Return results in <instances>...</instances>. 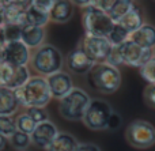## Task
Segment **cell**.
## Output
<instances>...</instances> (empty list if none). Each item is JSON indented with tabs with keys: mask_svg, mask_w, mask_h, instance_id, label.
<instances>
[{
	"mask_svg": "<svg viewBox=\"0 0 155 151\" xmlns=\"http://www.w3.org/2000/svg\"><path fill=\"white\" fill-rule=\"evenodd\" d=\"M23 151H26V150H23Z\"/></svg>",
	"mask_w": 155,
	"mask_h": 151,
	"instance_id": "40",
	"label": "cell"
},
{
	"mask_svg": "<svg viewBox=\"0 0 155 151\" xmlns=\"http://www.w3.org/2000/svg\"><path fill=\"white\" fill-rule=\"evenodd\" d=\"M120 23L124 29L128 33L135 31L136 29H139L143 23H144V16H143V12L137 5H132V8L125 14V15L121 16V19L117 22Z\"/></svg>",
	"mask_w": 155,
	"mask_h": 151,
	"instance_id": "18",
	"label": "cell"
},
{
	"mask_svg": "<svg viewBox=\"0 0 155 151\" xmlns=\"http://www.w3.org/2000/svg\"><path fill=\"white\" fill-rule=\"evenodd\" d=\"M70 2L72 3L74 5H76V7L86 8V7H88V5H94L95 0H70Z\"/></svg>",
	"mask_w": 155,
	"mask_h": 151,
	"instance_id": "36",
	"label": "cell"
},
{
	"mask_svg": "<svg viewBox=\"0 0 155 151\" xmlns=\"http://www.w3.org/2000/svg\"><path fill=\"white\" fill-rule=\"evenodd\" d=\"M30 78V71L27 68V65H21V67H15V74H14V79L11 83L10 89L15 90L18 87H21L27 79Z\"/></svg>",
	"mask_w": 155,
	"mask_h": 151,
	"instance_id": "27",
	"label": "cell"
},
{
	"mask_svg": "<svg viewBox=\"0 0 155 151\" xmlns=\"http://www.w3.org/2000/svg\"><path fill=\"white\" fill-rule=\"evenodd\" d=\"M125 139L129 146L139 150H146L154 146V125L144 120H134L125 130Z\"/></svg>",
	"mask_w": 155,
	"mask_h": 151,
	"instance_id": "6",
	"label": "cell"
},
{
	"mask_svg": "<svg viewBox=\"0 0 155 151\" xmlns=\"http://www.w3.org/2000/svg\"><path fill=\"white\" fill-rule=\"evenodd\" d=\"M5 42H7V37H5L4 27L0 26V53H2V51H3V48H4Z\"/></svg>",
	"mask_w": 155,
	"mask_h": 151,
	"instance_id": "37",
	"label": "cell"
},
{
	"mask_svg": "<svg viewBox=\"0 0 155 151\" xmlns=\"http://www.w3.org/2000/svg\"><path fill=\"white\" fill-rule=\"evenodd\" d=\"M14 74H15V67L0 60V87L10 89L14 79Z\"/></svg>",
	"mask_w": 155,
	"mask_h": 151,
	"instance_id": "24",
	"label": "cell"
},
{
	"mask_svg": "<svg viewBox=\"0 0 155 151\" xmlns=\"http://www.w3.org/2000/svg\"><path fill=\"white\" fill-rule=\"evenodd\" d=\"M19 105L25 108L46 106L52 100L45 76H30L21 87L14 90Z\"/></svg>",
	"mask_w": 155,
	"mask_h": 151,
	"instance_id": "1",
	"label": "cell"
},
{
	"mask_svg": "<svg viewBox=\"0 0 155 151\" xmlns=\"http://www.w3.org/2000/svg\"><path fill=\"white\" fill-rule=\"evenodd\" d=\"M30 52L31 51L19 38L7 40L2 53H0V60L14 65V67L27 65L30 60Z\"/></svg>",
	"mask_w": 155,
	"mask_h": 151,
	"instance_id": "9",
	"label": "cell"
},
{
	"mask_svg": "<svg viewBox=\"0 0 155 151\" xmlns=\"http://www.w3.org/2000/svg\"><path fill=\"white\" fill-rule=\"evenodd\" d=\"M134 4V0H116L113 3V5L110 7V10L107 11V15L110 16V19L113 22H118L121 19V16L125 15Z\"/></svg>",
	"mask_w": 155,
	"mask_h": 151,
	"instance_id": "21",
	"label": "cell"
},
{
	"mask_svg": "<svg viewBox=\"0 0 155 151\" xmlns=\"http://www.w3.org/2000/svg\"><path fill=\"white\" fill-rule=\"evenodd\" d=\"M15 131V119L10 114H0V133L8 139Z\"/></svg>",
	"mask_w": 155,
	"mask_h": 151,
	"instance_id": "26",
	"label": "cell"
},
{
	"mask_svg": "<svg viewBox=\"0 0 155 151\" xmlns=\"http://www.w3.org/2000/svg\"><path fill=\"white\" fill-rule=\"evenodd\" d=\"M154 67H155V59L150 60L148 63L140 65L139 71L142 78L146 82H148V84H155V74H154Z\"/></svg>",
	"mask_w": 155,
	"mask_h": 151,
	"instance_id": "29",
	"label": "cell"
},
{
	"mask_svg": "<svg viewBox=\"0 0 155 151\" xmlns=\"http://www.w3.org/2000/svg\"><path fill=\"white\" fill-rule=\"evenodd\" d=\"M4 18H5V5L0 0V26H4Z\"/></svg>",
	"mask_w": 155,
	"mask_h": 151,
	"instance_id": "38",
	"label": "cell"
},
{
	"mask_svg": "<svg viewBox=\"0 0 155 151\" xmlns=\"http://www.w3.org/2000/svg\"><path fill=\"white\" fill-rule=\"evenodd\" d=\"M154 84H147L143 91V100H144V103L148 106L150 109L155 108V89Z\"/></svg>",
	"mask_w": 155,
	"mask_h": 151,
	"instance_id": "30",
	"label": "cell"
},
{
	"mask_svg": "<svg viewBox=\"0 0 155 151\" xmlns=\"http://www.w3.org/2000/svg\"><path fill=\"white\" fill-rule=\"evenodd\" d=\"M120 57L121 65H128V67H137L148 63L154 59V48L144 49L140 48L131 40H125L120 45L114 46Z\"/></svg>",
	"mask_w": 155,
	"mask_h": 151,
	"instance_id": "8",
	"label": "cell"
},
{
	"mask_svg": "<svg viewBox=\"0 0 155 151\" xmlns=\"http://www.w3.org/2000/svg\"><path fill=\"white\" fill-rule=\"evenodd\" d=\"M114 22L110 19L107 12L102 11L95 5H88L84 8L82 15V25L84 33L97 37H107Z\"/></svg>",
	"mask_w": 155,
	"mask_h": 151,
	"instance_id": "5",
	"label": "cell"
},
{
	"mask_svg": "<svg viewBox=\"0 0 155 151\" xmlns=\"http://www.w3.org/2000/svg\"><path fill=\"white\" fill-rule=\"evenodd\" d=\"M7 143H8V139L5 138V136H3L2 133H0V151H3V150L5 149Z\"/></svg>",
	"mask_w": 155,
	"mask_h": 151,
	"instance_id": "39",
	"label": "cell"
},
{
	"mask_svg": "<svg viewBox=\"0 0 155 151\" xmlns=\"http://www.w3.org/2000/svg\"><path fill=\"white\" fill-rule=\"evenodd\" d=\"M90 79L94 89L102 94H113L121 84V74L117 67L107 63H97L90 70Z\"/></svg>",
	"mask_w": 155,
	"mask_h": 151,
	"instance_id": "3",
	"label": "cell"
},
{
	"mask_svg": "<svg viewBox=\"0 0 155 151\" xmlns=\"http://www.w3.org/2000/svg\"><path fill=\"white\" fill-rule=\"evenodd\" d=\"M29 63L35 74L41 76H48L63 70L64 56L56 46L44 42L42 45L30 52Z\"/></svg>",
	"mask_w": 155,
	"mask_h": 151,
	"instance_id": "2",
	"label": "cell"
},
{
	"mask_svg": "<svg viewBox=\"0 0 155 151\" xmlns=\"http://www.w3.org/2000/svg\"><path fill=\"white\" fill-rule=\"evenodd\" d=\"M82 49L94 63H105L110 54L113 46L107 41L106 37H97V35L86 34L82 42Z\"/></svg>",
	"mask_w": 155,
	"mask_h": 151,
	"instance_id": "10",
	"label": "cell"
},
{
	"mask_svg": "<svg viewBox=\"0 0 155 151\" xmlns=\"http://www.w3.org/2000/svg\"><path fill=\"white\" fill-rule=\"evenodd\" d=\"M128 40L139 45L140 48L144 49H153L155 44V29L153 25L150 23H143L139 29L135 31L129 33Z\"/></svg>",
	"mask_w": 155,
	"mask_h": 151,
	"instance_id": "15",
	"label": "cell"
},
{
	"mask_svg": "<svg viewBox=\"0 0 155 151\" xmlns=\"http://www.w3.org/2000/svg\"><path fill=\"white\" fill-rule=\"evenodd\" d=\"M114 2H116V0H95L94 5H95V7H98V8H101V10L105 11V12H107Z\"/></svg>",
	"mask_w": 155,
	"mask_h": 151,
	"instance_id": "34",
	"label": "cell"
},
{
	"mask_svg": "<svg viewBox=\"0 0 155 151\" xmlns=\"http://www.w3.org/2000/svg\"><path fill=\"white\" fill-rule=\"evenodd\" d=\"M4 5H12V7H18L22 10H26L30 5L31 0H2Z\"/></svg>",
	"mask_w": 155,
	"mask_h": 151,
	"instance_id": "33",
	"label": "cell"
},
{
	"mask_svg": "<svg viewBox=\"0 0 155 151\" xmlns=\"http://www.w3.org/2000/svg\"><path fill=\"white\" fill-rule=\"evenodd\" d=\"M15 125H16V131H21V132L30 135L35 127V123L33 121V119L26 112H23L15 119Z\"/></svg>",
	"mask_w": 155,
	"mask_h": 151,
	"instance_id": "25",
	"label": "cell"
},
{
	"mask_svg": "<svg viewBox=\"0 0 155 151\" xmlns=\"http://www.w3.org/2000/svg\"><path fill=\"white\" fill-rule=\"evenodd\" d=\"M45 79L52 98H56V100L63 98L74 89V83L70 74L64 72V71H57L52 75L45 76Z\"/></svg>",
	"mask_w": 155,
	"mask_h": 151,
	"instance_id": "13",
	"label": "cell"
},
{
	"mask_svg": "<svg viewBox=\"0 0 155 151\" xmlns=\"http://www.w3.org/2000/svg\"><path fill=\"white\" fill-rule=\"evenodd\" d=\"M76 151H101V149L94 143H79Z\"/></svg>",
	"mask_w": 155,
	"mask_h": 151,
	"instance_id": "35",
	"label": "cell"
},
{
	"mask_svg": "<svg viewBox=\"0 0 155 151\" xmlns=\"http://www.w3.org/2000/svg\"><path fill=\"white\" fill-rule=\"evenodd\" d=\"M19 102L16 100L15 91L7 87H0V114L12 116L18 110Z\"/></svg>",
	"mask_w": 155,
	"mask_h": 151,
	"instance_id": "19",
	"label": "cell"
},
{
	"mask_svg": "<svg viewBox=\"0 0 155 151\" xmlns=\"http://www.w3.org/2000/svg\"><path fill=\"white\" fill-rule=\"evenodd\" d=\"M113 109L104 100H90L87 109L83 114V124L91 131H105L107 130V121Z\"/></svg>",
	"mask_w": 155,
	"mask_h": 151,
	"instance_id": "7",
	"label": "cell"
},
{
	"mask_svg": "<svg viewBox=\"0 0 155 151\" xmlns=\"http://www.w3.org/2000/svg\"><path fill=\"white\" fill-rule=\"evenodd\" d=\"M121 125V117L118 113H116L114 110H113V113L110 114L109 117V121H107V130H117V128H120Z\"/></svg>",
	"mask_w": 155,
	"mask_h": 151,
	"instance_id": "32",
	"label": "cell"
},
{
	"mask_svg": "<svg viewBox=\"0 0 155 151\" xmlns=\"http://www.w3.org/2000/svg\"><path fill=\"white\" fill-rule=\"evenodd\" d=\"M74 16V4L70 0H54L52 10L49 11V21L54 23H67Z\"/></svg>",
	"mask_w": 155,
	"mask_h": 151,
	"instance_id": "16",
	"label": "cell"
},
{
	"mask_svg": "<svg viewBox=\"0 0 155 151\" xmlns=\"http://www.w3.org/2000/svg\"><path fill=\"white\" fill-rule=\"evenodd\" d=\"M46 31L45 27L41 26H31V25H23L19 29V40L31 51L38 48L45 42Z\"/></svg>",
	"mask_w": 155,
	"mask_h": 151,
	"instance_id": "14",
	"label": "cell"
},
{
	"mask_svg": "<svg viewBox=\"0 0 155 151\" xmlns=\"http://www.w3.org/2000/svg\"><path fill=\"white\" fill-rule=\"evenodd\" d=\"M128 35H129V33L127 31L120 23L114 22L106 38L112 46H117V45H120L121 42H124L125 40H128Z\"/></svg>",
	"mask_w": 155,
	"mask_h": 151,
	"instance_id": "22",
	"label": "cell"
},
{
	"mask_svg": "<svg viewBox=\"0 0 155 151\" xmlns=\"http://www.w3.org/2000/svg\"><path fill=\"white\" fill-rule=\"evenodd\" d=\"M26 113L31 117L35 124L49 120V113L45 109V106H31V108H26Z\"/></svg>",
	"mask_w": 155,
	"mask_h": 151,
	"instance_id": "28",
	"label": "cell"
},
{
	"mask_svg": "<svg viewBox=\"0 0 155 151\" xmlns=\"http://www.w3.org/2000/svg\"><path fill=\"white\" fill-rule=\"evenodd\" d=\"M94 64L95 63L84 53L82 46H76L75 49H72L65 59V65L68 71L75 75H87L94 67Z\"/></svg>",
	"mask_w": 155,
	"mask_h": 151,
	"instance_id": "12",
	"label": "cell"
},
{
	"mask_svg": "<svg viewBox=\"0 0 155 151\" xmlns=\"http://www.w3.org/2000/svg\"><path fill=\"white\" fill-rule=\"evenodd\" d=\"M91 98L84 90L74 87L67 95L59 100V113L68 121H79L83 119Z\"/></svg>",
	"mask_w": 155,
	"mask_h": 151,
	"instance_id": "4",
	"label": "cell"
},
{
	"mask_svg": "<svg viewBox=\"0 0 155 151\" xmlns=\"http://www.w3.org/2000/svg\"><path fill=\"white\" fill-rule=\"evenodd\" d=\"M78 139L68 132H59L52 143L46 147V151H76L78 149Z\"/></svg>",
	"mask_w": 155,
	"mask_h": 151,
	"instance_id": "17",
	"label": "cell"
},
{
	"mask_svg": "<svg viewBox=\"0 0 155 151\" xmlns=\"http://www.w3.org/2000/svg\"><path fill=\"white\" fill-rule=\"evenodd\" d=\"M54 4V0H31L30 2V5L34 7L35 10L41 11V12H46L49 14V11L52 10Z\"/></svg>",
	"mask_w": 155,
	"mask_h": 151,
	"instance_id": "31",
	"label": "cell"
},
{
	"mask_svg": "<svg viewBox=\"0 0 155 151\" xmlns=\"http://www.w3.org/2000/svg\"><path fill=\"white\" fill-rule=\"evenodd\" d=\"M57 133H59L57 127L52 121L46 120V121L35 124L33 132L30 133V140H31L33 146H35L37 149L45 150L52 143V140L56 138Z\"/></svg>",
	"mask_w": 155,
	"mask_h": 151,
	"instance_id": "11",
	"label": "cell"
},
{
	"mask_svg": "<svg viewBox=\"0 0 155 151\" xmlns=\"http://www.w3.org/2000/svg\"><path fill=\"white\" fill-rule=\"evenodd\" d=\"M48 22H49V14L41 12V11L35 10L31 5H29V7L25 10V23L23 25L45 27Z\"/></svg>",
	"mask_w": 155,
	"mask_h": 151,
	"instance_id": "20",
	"label": "cell"
},
{
	"mask_svg": "<svg viewBox=\"0 0 155 151\" xmlns=\"http://www.w3.org/2000/svg\"><path fill=\"white\" fill-rule=\"evenodd\" d=\"M8 142L10 144L14 147L16 151H23L27 150L31 144V140H30V135L27 133H23L21 131H15L12 135L8 138Z\"/></svg>",
	"mask_w": 155,
	"mask_h": 151,
	"instance_id": "23",
	"label": "cell"
}]
</instances>
